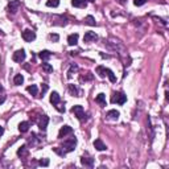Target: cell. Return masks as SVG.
Masks as SVG:
<instances>
[{
  "label": "cell",
  "mask_w": 169,
  "mask_h": 169,
  "mask_svg": "<svg viewBox=\"0 0 169 169\" xmlns=\"http://www.w3.org/2000/svg\"><path fill=\"white\" fill-rule=\"evenodd\" d=\"M119 116H120V114H119V111H116V110H110V111L107 112V118L111 119V120H118Z\"/></svg>",
  "instance_id": "obj_13"
},
{
  "label": "cell",
  "mask_w": 169,
  "mask_h": 169,
  "mask_svg": "<svg viewBox=\"0 0 169 169\" xmlns=\"http://www.w3.org/2000/svg\"><path fill=\"white\" fill-rule=\"evenodd\" d=\"M48 123H49V118L46 115H42L40 118V120H38V128L41 131H46V127H48Z\"/></svg>",
  "instance_id": "obj_9"
},
{
  "label": "cell",
  "mask_w": 169,
  "mask_h": 169,
  "mask_svg": "<svg viewBox=\"0 0 169 169\" xmlns=\"http://www.w3.org/2000/svg\"><path fill=\"white\" fill-rule=\"evenodd\" d=\"M81 164L85 165V166H87V168H92V166H94V159L85 157V156H83V157L81 159Z\"/></svg>",
  "instance_id": "obj_11"
},
{
  "label": "cell",
  "mask_w": 169,
  "mask_h": 169,
  "mask_svg": "<svg viewBox=\"0 0 169 169\" xmlns=\"http://www.w3.org/2000/svg\"><path fill=\"white\" fill-rule=\"evenodd\" d=\"M26 91H28L31 95L36 97V95H37V92H38V89H37V86H36V85H32V86L26 87Z\"/></svg>",
  "instance_id": "obj_21"
},
{
  "label": "cell",
  "mask_w": 169,
  "mask_h": 169,
  "mask_svg": "<svg viewBox=\"0 0 169 169\" xmlns=\"http://www.w3.org/2000/svg\"><path fill=\"white\" fill-rule=\"evenodd\" d=\"M97 73L99 74L100 78H104L107 75V77L110 78V81H111L112 83L116 82V77H115V74L111 72L110 69H107V67H104V66H98L97 67Z\"/></svg>",
  "instance_id": "obj_1"
},
{
  "label": "cell",
  "mask_w": 169,
  "mask_h": 169,
  "mask_svg": "<svg viewBox=\"0 0 169 169\" xmlns=\"http://www.w3.org/2000/svg\"><path fill=\"white\" fill-rule=\"evenodd\" d=\"M46 6L56 8V7L60 6V0H48V1H46Z\"/></svg>",
  "instance_id": "obj_23"
},
{
  "label": "cell",
  "mask_w": 169,
  "mask_h": 169,
  "mask_svg": "<svg viewBox=\"0 0 169 169\" xmlns=\"http://www.w3.org/2000/svg\"><path fill=\"white\" fill-rule=\"evenodd\" d=\"M23 82H24V77H23V75H21V74H16V75H15L13 83L16 85V86H20Z\"/></svg>",
  "instance_id": "obj_22"
},
{
  "label": "cell",
  "mask_w": 169,
  "mask_h": 169,
  "mask_svg": "<svg viewBox=\"0 0 169 169\" xmlns=\"http://www.w3.org/2000/svg\"><path fill=\"white\" fill-rule=\"evenodd\" d=\"M75 145H77V139H75V138H72L70 140L63 141V145H62V147L66 149V152H72V151H74Z\"/></svg>",
  "instance_id": "obj_3"
},
{
  "label": "cell",
  "mask_w": 169,
  "mask_h": 169,
  "mask_svg": "<svg viewBox=\"0 0 169 169\" xmlns=\"http://www.w3.org/2000/svg\"><path fill=\"white\" fill-rule=\"evenodd\" d=\"M95 102H97L98 104H100V106H106V95L104 94H98L97 98H95Z\"/></svg>",
  "instance_id": "obj_16"
},
{
  "label": "cell",
  "mask_w": 169,
  "mask_h": 169,
  "mask_svg": "<svg viewBox=\"0 0 169 169\" xmlns=\"http://www.w3.org/2000/svg\"><path fill=\"white\" fill-rule=\"evenodd\" d=\"M145 3H147V0H134V4L138 7L143 6V4H145Z\"/></svg>",
  "instance_id": "obj_28"
},
{
  "label": "cell",
  "mask_w": 169,
  "mask_h": 169,
  "mask_svg": "<svg viewBox=\"0 0 169 169\" xmlns=\"http://www.w3.org/2000/svg\"><path fill=\"white\" fill-rule=\"evenodd\" d=\"M50 103H52L53 106L60 103V95H58L57 91H53L52 94H50Z\"/></svg>",
  "instance_id": "obj_15"
},
{
  "label": "cell",
  "mask_w": 169,
  "mask_h": 169,
  "mask_svg": "<svg viewBox=\"0 0 169 169\" xmlns=\"http://www.w3.org/2000/svg\"><path fill=\"white\" fill-rule=\"evenodd\" d=\"M4 134V128H3V127H1V126H0V136H1V135H3Z\"/></svg>",
  "instance_id": "obj_32"
},
{
  "label": "cell",
  "mask_w": 169,
  "mask_h": 169,
  "mask_svg": "<svg viewBox=\"0 0 169 169\" xmlns=\"http://www.w3.org/2000/svg\"><path fill=\"white\" fill-rule=\"evenodd\" d=\"M116 1H118L119 4H124V3H126V0H116Z\"/></svg>",
  "instance_id": "obj_33"
},
{
  "label": "cell",
  "mask_w": 169,
  "mask_h": 169,
  "mask_svg": "<svg viewBox=\"0 0 169 169\" xmlns=\"http://www.w3.org/2000/svg\"><path fill=\"white\" fill-rule=\"evenodd\" d=\"M20 6H21V3L19 0H12L11 3L8 4V12L9 13H16L19 11V8H20Z\"/></svg>",
  "instance_id": "obj_6"
},
{
  "label": "cell",
  "mask_w": 169,
  "mask_h": 169,
  "mask_svg": "<svg viewBox=\"0 0 169 169\" xmlns=\"http://www.w3.org/2000/svg\"><path fill=\"white\" fill-rule=\"evenodd\" d=\"M87 1H90V3H92V1H95V0H87Z\"/></svg>",
  "instance_id": "obj_35"
},
{
  "label": "cell",
  "mask_w": 169,
  "mask_h": 169,
  "mask_svg": "<svg viewBox=\"0 0 169 169\" xmlns=\"http://www.w3.org/2000/svg\"><path fill=\"white\" fill-rule=\"evenodd\" d=\"M98 40V36L95 32H86L85 36H83V41L85 42H91V41H95Z\"/></svg>",
  "instance_id": "obj_10"
},
{
  "label": "cell",
  "mask_w": 169,
  "mask_h": 169,
  "mask_svg": "<svg viewBox=\"0 0 169 169\" xmlns=\"http://www.w3.org/2000/svg\"><path fill=\"white\" fill-rule=\"evenodd\" d=\"M42 70L45 73H52L53 72V66L49 63H42Z\"/></svg>",
  "instance_id": "obj_24"
},
{
  "label": "cell",
  "mask_w": 169,
  "mask_h": 169,
  "mask_svg": "<svg viewBox=\"0 0 169 169\" xmlns=\"http://www.w3.org/2000/svg\"><path fill=\"white\" fill-rule=\"evenodd\" d=\"M38 57H40L42 61H46V60H49V58L52 57V53L49 52V50H42V52H40Z\"/></svg>",
  "instance_id": "obj_20"
},
{
  "label": "cell",
  "mask_w": 169,
  "mask_h": 169,
  "mask_svg": "<svg viewBox=\"0 0 169 169\" xmlns=\"http://www.w3.org/2000/svg\"><path fill=\"white\" fill-rule=\"evenodd\" d=\"M73 132V128L70 126H63L62 128L60 129V132H58V138L62 139L65 138V136H67V135H70Z\"/></svg>",
  "instance_id": "obj_8"
},
{
  "label": "cell",
  "mask_w": 169,
  "mask_h": 169,
  "mask_svg": "<svg viewBox=\"0 0 169 169\" xmlns=\"http://www.w3.org/2000/svg\"><path fill=\"white\" fill-rule=\"evenodd\" d=\"M17 156L19 157H26L28 156V148H26V145H23L17 149Z\"/></svg>",
  "instance_id": "obj_17"
},
{
  "label": "cell",
  "mask_w": 169,
  "mask_h": 169,
  "mask_svg": "<svg viewBox=\"0 0 169 169\" xmlns=\"http://www.w3.org/2000/svg\"><path fill=\"white\" fill-rule=\"evenodd\" d=\"M40 165L48 166L49 165V160H48V159H42V160H40Z\"/></svg>",
  "instance_id": "obj_31"
},
{
  "label": "cell",
  "mask_w": 169,
  "mask_h": 169,
  "mask_svg": "<svg viewBox=\"0 0 169 169\" xmlns=\"http://www.w3.org/2000/svg\"><path fill=\"white\" fill-rule=\"evenodd\" d=\"M49 38H50V40H53V41H58V40H60V36L56 35V33H54V35L52 33V35H49Z\"/></svg>",
  "instance_id": "obj_30"
},
{
  "label": "cell",
  "mask_w": 169,
  "mask_h": 169,
  "mask_svg": "<svg viewBox=\"0 0 169 169\" xmlns=\"http://www.w3.org/2000/svg\"><path fill=\"white\" fill-rule=\"evenodd\" d=\"M53 151H54L56 153H58L60 156H65L66 155V151H61V149H58V148H53Z\"/></svg>",
  "instance_id": "obj_29"
},
{
  "label": "cell",
  "mask_w": 169,
  "mask_h": 169,
  "mask_svg": "<svg viewBox=\"0 0 169 169\" xmlns=\"http://www.w3.org/2000/svg\"><path fill=\"white\" fill-rule=\"evenodd\" d=\"M77 70H78V66H77V65H72L70 70L67 72V78H72V77H73V73L77 72Z\"/></svg>",
  "instance_id": "obj_27"
},
{
  "label": "cell",
  "mask_w": 169,
  "mask_h": 169,
  "mask_svg": "<svg viewBox=\"0 0 169 169\" xmlns=\"http://www.w3.org/2000/svg\"><path fill=\"white\" fill-rule=\"evenodd\" d=\"M4 99H6V98H4V97H3V98H0V103H3V102H4Z\"/></svg>",
  "instance_id": "obj_34"
},
{
  "label": "cell",
  "mask_w": 169,
  "mask_h": 169,
  "mask_svg": "<svg viewBox=\"0 0 169 169\" xmlns=\"http://www.w3.org/2000/svg\"><path fill=\"white\" fill-rule=\"evenodd\" d=\"M25 57H26V54H25V50H24V49L16 50V52L13 53V56H12L15 62H23V61L25 60Z\"/></svg>",
  "instance_id": "obj_4"
},
{
  "label": "cell",
  "mask_w": 169,
  "mask_h": 169,
  "mask_svg": "<svg viewBox=\"0 0 169 169\" xmlns=\"http://www.w3.org/2000/svg\"><path fill=\"white\" fill-rule=\"evenodd\" d=\"M69 90H70V92H72L73 95H75V97H79V92H78V89L74 86V85H69Z\"/></svg>",
  "instance_id": "obj_26"
},
{
  "label": "cell",
  "mask_w": 169,
  "mask_h": 169,
  "mask_svg": "<svg viewBox=\"0 0 169 169\" xmlns=\"http://www.w3.org/2000/svg\"><path fill=\"white\" fill-rule=\"evenodd\" d=\"M85 23L87 24V25H95V19L92 17V16H87L86 19H85Z\"/></svg>",
  "instance_id": "obj_25"
},
{
  "label": "cell",
  "mask_w": 169,
  "mask_h": 169,
  "mask_svg": "<svg viewBox=\"0 0 169 169\" xmlns=\"http://www.w3.org/2000/svg\"><path fill=\"white\" fill-rule=\"evenodd\" d=\"M78 38H79V36H78V33H74V35H70L69 37H67V44H69L70 46H73V45H77V42H78Z\"/></svg>",
  "instance_id": "obj_14"
},
{
  "label": "cell",
  "mask_w": 169,
  "mask_h": 169,
  "mask_svg": "<svg viewBox=\"0 0 169 169\" xmlns=\"http://www.w3.org/2000/svg\"><path fill=\"white\" fill-rule=\"evenodd\" d=\"M28 129H29V123H28V122H21V123L19 124V131H20L21 134L28 132Z\"/></svg>",
  "instance_id": "obj_18"
},
{
  "label": "cell",
  "mask_w": 169,
  "mask_h": 169,
  "mask_svg": "<svg viewBox=\"0 0 169 169\" xmlns=\"http://www.w3.org/2000/svg\"><path fill=\"white\" fill-rule=\"evenodd\" d=\"M72 112L75 115V116H77V119H79V120H83L85 111H83V107L82 106H79V104H77V106H73Z\"/></svg>",
  "instance_id": "obj_5"
},
{
  "label": "cell",
  "mask_w": 169,
  "mask_h": 169,
  "mask_svg": "<svg viewBox=\"0 0 169 169\" xmlns=\"http://www.w3.org/2000/svg\"><path fill=\"white\" fill-rule=\"evenodd\" d=\"M72 4L77 8H83V7H86V0H72Z\"/></svg>",
  "instance_id": "obj_19"
},
{
  "label": "cell",
  "mask_w": 169,
  "mask_h": 169,
  "mask_svg": "<svg viewBox=\"0 0 169 169\" xmlns=\"http://www.w3.org/2000/svg\"><path fill=\"white\" fill-rule=\"evenodd\" d=\"M23 38L25 41H28V42H31V41H33L36 38V33L33 31H31V29H25L23 32Z\"/></svg>",
  "instance_id": "obj_7"
},
{
  "label": "cell",
  "mask_w": 169,
  "mask_h": 169,
  "mask_svg": "<svg viewBox=\"0 0 169 169\" xmlns=\"http://www.w3.org/2000/svg\"><path fill=\"white\" fill-rule=\"evenodd\" d=\"M1 90H3V87H1V85H0V91H1Z\"/></svg>",
  "instance_id": "obj_36"
},
{
  "label": "cell",
  "mask_w": 169,
  "mask_h": 169,
  "mask_svg": "<svg viewBox=\"0 0 169 169\" xmlns=\"http://www.w3.org/2000/svg\"><path fill=\"white\" fill-rule=\"evenodd\" d=\"M94 147H95V149H97V151H106V149H107L106 144L100 140V139H97V140L94 141Z\"/></svg>",
  "instance_id": "obj_12"
},
{
  "label": "cell",
  "mask_w": 169,
  "mask_h": 169,
  "mask_svg": "<svg viewBox=\"0 0 169 169\" xmlns=\"http://www.w3.org/2000/svg\"><path fill=\"white\" fill-rule=\"evenodd\" d=\"M127 100V95H124L123 92H114L111 97V103L116 104H124Z\"/></svg>",
  "instance_id": "obj_2"
}]
</instances>
